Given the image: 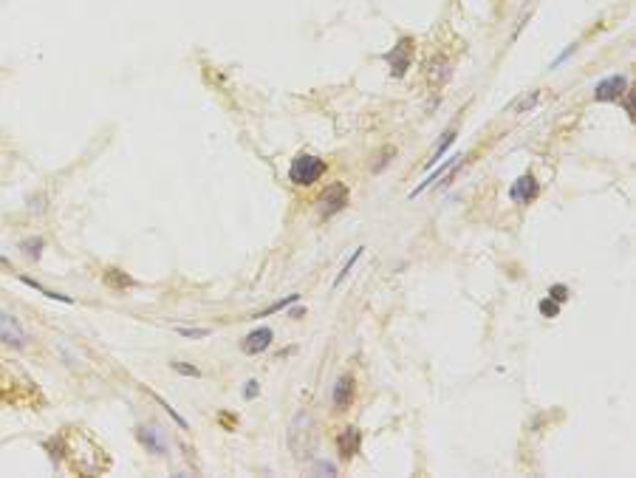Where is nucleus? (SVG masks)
Returning <instances> with one entry per match:
<instances>
[{
	"label": "nucleus",
	"instance_id": "obj_13",
	"mask_svg": "<svg viewBox=\"0 0 636 478\" xmlns=\"http://www.w3.org/2000/svg\"><path fill=\"white\" fill-rule=\"evenodd\" d=\"M453 142H456V128H450V131H444V139H442V142H439V147H436V153H433V156H430V161H428V167H430V164H436V161H439V159H442V156H444V153H447V147H450V145H453Z\"/></svg>",
	"mask_w": 636,
	"mask_h": 478
},
{
	"label": "nucleus",
	"instance_id": "obj_12",
	"mask_svg": "<svg viewBox=\"0 0 636 478\" xmlns=\"http://www.w3.org/2000/svg\"><path fill=\"white\" fill-rule=\"evenodd\" d=\"M105 283H108L111 289H119V292H125V289H131V286H136L133 277H128L122 269H108V272H105Z\"/></svg>",
	"mask_w": 636,
	"mask_h": 478
},
{
	"label": "nucleus",
	"instance_id": "obj_15",
	"mask_svg": "<svg viewBox=\"0 0 636 478\" xmlns=\"http://www.w3.org/2000/svg\"><path fill=\"white\" fill-rule=\"evenodd\" d=\"M362 249H365V246H357V252H354V255H351V258L345 260V266L340 269V274H337V277H334V283H331V286H334V289H340V283H343V280L348 277V272L354 269V263H357L359 258H362Z\"/></svg>",
	"mask_w": 636,
	"mask_h": 478
},
{
	"label": "nucleus",
	"instance_id": "obj_2",
	"mask_svg": "<svg viewBox=\"0 0 636 478\" xmlns=\"http://www.w3.org/2000/svg\"><path fill=\"white\" fill-rule=\"evenodd\" d=\"M345 207H348V187L345 184H331L320 196V218L323 221H329L331 215L343 213Z\"/></svg>",
	"mask_w": 636,
	"mask_h": 478
},
{
	"label": "nucleus",
	"instance_id": "obj_20",
	"mask_svg": "<svg viewBox=\"0 0 636 478\" xmlns=\"http://www.w3.org/2000/svg\"><path fill=\"white\" fill-rule=\"evenodd\" d=\"M40 246H43V241H40V238H34V241H26V244H23V249H26V252H29V258H34V260L40 258Z\"/></svg>",
	"mask_w": 636,
	"mask_h": 478
},
{
	"label": "nucleus",
	"instance_id": "obj_18",
	"mask_svg": "<svg viewBox=\"0 0 636 478\" xmlns=\"http://www.w3.org/2000/svg\"><path fill=\"white\" fill-rule=\"evenodd\" d=\"M541 314L557 317V314H560V303H555V300H541Z\"/></svg>",
	"mask_w": 636,
	"mask_h": 478
},
{
	"label": "nucleus",
	"instance_id": "obj_23",
	"mask_svg": "<svg viewBox=\"0 0 636 478\" xmlns=\"http://www.w3.org/2000/svg\"><path fill=\"white\" fill-rule=\"evenodd\" d=\"M244 397H246V399H255V397H258V382H246Z\"/></svg>",
	"mask_w": 636,
	"mask_h": 478
},
{
	"label": "nucleus",
	"instance_id": "obj_9",
	"mask_svg": "<svg viewBox=\"0 0 636 478\" xmlns=\"http://www.w3.org/2000/svg\"><path fill=\"white\" fill-rule=\"evenodd\" d=\"M272 340H274V334H272V328H255L244 343H241V348H244V354H263L269 345H272Z\"/></svg>",
	"mask_w": 636,
	"mask_h": 478
},
{
	"label": "nucleus",
	"instance_id": "obj_24",
	"mask_svg": "<svg viewBox=\"0 0 636 478\" xmlns=\"http://www.w3.org/2000/svg\"><path fill=\"white\" fill-rule=\"evenodd\" d=\"M0 263H4V266H6V269H9V260H6V258H0Z\"/></svg>",
	"mask_w": 636,
	"mask_h": 478
},
{
	"label": "nucleus",
	"instance_id": "obj_3",
	"mask_svg": "<svg viewBox=\"0 0 636 478\" xmlns=\"http://www.w3.org/2000/svg\"><path fill=\"white\" fill-rule=\"evenodd\" d=\"M314 439H317V433H314V425H311V419L303 413V416H297V422L291 425V450L300 456V458H305L308 456V450L314 447Z\"/></svg>",
	"mask_w": 636,
	"mask_h": 478
},
{
	"label": "nucleus",
	"instance_id": "obj_17",
	"mask_svg": "<svg viewBox=\"0 0 636 478\" xmlns=\"http://www.w3.org/2000/svg\"><path fill=\"white\" fill-rule=\"evenodd\" d=\"M549 300H555V303H566V300H569V286L555 283L552 289H549Z\"/></svg>",
	"mask_w": 636,
	"mask_h": 478
},
{
	"label": "nucleus",
	"instance_id": "obj_1",
	"mask_svg": "<svg viewBox=\"0 0 636 478\" xmlns=\"http://www.w3.org/2000/svg\"><path fill=\"white\" fill-rule=\"evenodd\" d=\"M326 173V161L317 159L311 153H300L294 161H291V170H289V178L300 187H311L320 181V175Z\"/></svg>",
	"mask_w": 636,
	"mask_h": 478
},
{
	"label": "nucleus",
	"instance_id": "obj_21",
	"mask_svg": "<svg viewBox=\"0 0 636 478\" xmlns=\"http://www.w3.org/2000/svg\"><path fill=\"white\" fill-rule=\"evenodd\" d=\"M538 97H541V93H538V91H532V93H529V97H526L523 102H517V111H520V114H523V111H529V108H532V105L538 102Z\"/></svg>",
	"mask_w": 636,
	"mask_h": 478
},
{
	"label": "nucleus",
	"instance_id": "obj_11",
	"mask_svg": "<svg viewBox=\"0 0 636 478\" xmlns=\"http://www.w3.org/2000/svg\"><path fill=\"white\" fill-rule=\"evenodd\" d=\"M359 444H362V433L357 427H345L340 436H337V447L343 453V458H354L359 453Z\"/></svg>",
	"mask_w": 636,
	"mask_h": 478
},
{
	"label": "nucleus",
	"instance_id": "obj_7",
	"mask_svg": "<svg viewBox=\"0 0 636 478\" xmlns=\"http://www.w3.org/2000/svg\"><path fill=\"white\" fill-rule=\"evenodd\" d=\"M0 343H6V345H12V348H23V345L29 343L26 331H23V328L18 326V320L9 317V314H0Z\"/></svg>",
	"mask_w": 636,
	"mask_h": 478
},
{
	"label": "nucleus",
	"instance_id": "obj_10",
	"mask_svg": "<svg viewBox=\"0 0 636 478\" xmlns=\"http://www.w3.org/2000/svg\"><path fill=\"white\" fill-rule=\"evenodd\" d=\"M136 439H139V444H145L147 453H153V456H164V453H167V444H164V439L159 436L156 427H147V425L136 427Z\"/></svg>",
	"mask_w": 636,
	"mask_h": 478
},
{
	"label": "nucleus",
	"instance_id": "obj_14",
	"mask_svg": "<svg viewBox=\"0 0 636 478\" xmlns=\"http://www.w3.org/2000/svg\"><path fill=\"white\" fill-rule=\"evenodd\" d=\"M297 300H300V295H297V292H294V295H286L280 303H274V306H269V309L258 312V314H255V320H260V317H272V314H277L280 309H286V306H291V303H297Z\"/></svg>",
	"mask_w": 636,
	"mask_h": 478
},
{
	"label": "nucleus",
	"instance_id": "obj_8",
	"mask_svg": "<svg viewBox=\"0 0 636 478\" xmlns=\"http://www.w3.org/2000/svg\"><path fill=\"white\" fill-rule=\"evenodd\" d=\"M354 394H357L354 376H351V373L340 376V379H337V385H334V408H337V411H345V408H351V402H354Z\"/></svg>",
	"mask_w": 636,
	"mask_h": 478
},
{
	"label": "nucleus",
	"instance_id": "obj_5",
	"mask_svg": "<svg viewBox=\"0 0 636 478\" xmlns=\"http://www.w3.org/2000/svg\"><path fill=\"white\" fill-rule=\"evenodd\" d=\"M385 60L390 62L393 77H404L407 68H410V60H413V40H410V37H402V40L396 43V48L385 54Z\"/></svg>",
	"mask_w": 636,
	"mask_h": 478
},
{
	"label": "nucleus",
	"instance_id": "obj_16",
	"mask_svg": "<svg viewBox=\"0 0 636 478\" xmlns=\"http://www.w3.org/2000/svg\"><path fill=\"white\" fill-rule=\"evenodd\" d=\"M23 283H26V286H32V289H37L40 295L51 298V300H60V303H71V298H68V295H57V292H48V289H43L40 283H34V280H29V277H23Z\"/></svg>",
	"mask_w": 636,
	"mask_h": 478
},
{
	"label": "nucleus",
	"instance_id": "obj_22",
	"mask_svg": "<svg viewBox=\"0 0 636 478\" xmlns=\"http://www.w3.org/2000/svg\"><path fill=\"white\" fill-rule=\"evenodd\" d=\"M173 371L187 373V376H201V371H198V368H192V365H181V362H173Z\"/></svg>",
	"mask_w": 636,
	"mask_h": 478
},
{
	"label": "nucleus",
	"instance_id": "obj_6",
	"mask_svg": "<svg viewBox=\"0 0 636 478\" xmlns=\"http://www.w3.org/2000/svg\"><path fill=\"white\" fill-rule=\"evenodd\" d=\"M538 193H541V184H538V178L532 175V173H526V175H520L515 184H512V190H509V199L515 201V204H532L535 199H538Z\"/></svg>",
	"mask_w": 636,
	"mask_h": 478
},
{
	"label": "nucleus",
	"instance_id": "obj_4",
	"mask_svg": "<svg viewBox=\"0 0 636 478\" xmlns=\"http://www.w3.org/2000/svg\"><path fill=\"white\" fill-rule=\"evenodd\" d=\"M628 91H630V88H628V79H625L622 74H614V77L602 79V82L594 88V100H597V102H619Z\"/></svg>",
	"mask_w": 636,
	"mask_h": 478
},
{
	"label": "nucleus",
	"instance_id": "obj_19",
	"mask_svg": "<svg viewBox=\"0 0 636 478\" xmlns=\"http://www.w3.org/2000/svg\"><path fill=\"white\" fill-rule=\"evenodd\" d=\"M181 337H190V340H204L209 337V328H178Z\"/></svg>",
	"mask_w": 636,
	"mask_h": 478
}]
</instances>
